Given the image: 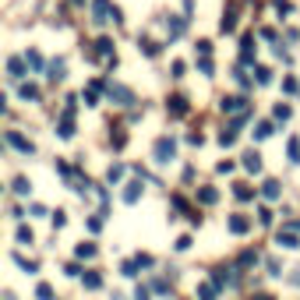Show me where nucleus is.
<instances>
[{
	"label": "nucleus",
	"mask_w": 300,
	"mask_h": 300,
	"mask_svg": "<svg viewBox=\"0 0 300 300\" xmlns=\"http://www.w3.org/2000/svg\"><path fill=\"white\" fill-rule=\"evenodd\" d=\"M170 109H173V113H177V117H180V113H184V109H187V106H184V99H180V96H177V99H170Z\"/></svg>",
	"instance_id": "obj_5"
},
{
	"label": "nucleus",
	"mask_w": 300,
	"mask_h": 300,
	"mask_svg": "<svg viewBox=\"0 0 300 300\" xmlns=\"http://www.w3.org/2000/svg\"><path fill=\"white\" fill-rule=\"evenodd\" d=\"M276 195H279V184L269 180V184H265V198H276Z\"/></svg>",
	"instance_id": "obj_7"
},
{
	"label": "nucleus",
	"mask_w": 300,
	"mask_h": 300,
	"mask_svg": "<svg viewBox=\"0 0 300 300\" xmlns=\"http://www.w3.org/2000/svg\"><path fill=\"white\" fill-rule=\"evenodd\" d=\"M230 226H233V233H244V230H247V219H240V215H237Z\"/></svg>",
	"instance_id": "obj_6"
},
{
	"label": "nucleus",
	"mask_w": 300,
	"mask_h": 300,
	"mask_svg": "<svg viewBox=\"0 0 300 300\" xmlns=\"http://www.w3.org/2000/svg\"><path fill=\"white\" fill-rule=\"evenodd\" d=\"M244 166H247V170H261V159H258V152H247V156H244Z\"/></svg>",
	"instance_id": "obj_4"
},
{
	"label": "nucleus",
	"mask_w": 300,
	"mask_h": 300,
	"mask_svg": "<svg viewBox=\"0 0 300 300\" xmlns=\"http://www.w3.org/2000/svg\"><path fill=\"white\" fill-rule=\"evenodd\" d=\"M290 156H293V159H300V141H297V138L290 141Z\"/></svg>",
	"instance_id": "obj_8"
},
{
	"label": "nucleus",
	"mask_w": 300,
	"mask_h": 300,
	"mask_svg": "<svg viewBox=\"0 0 300 300\" xmlns=\"http://www.w3.org/2000/svg\"><path fill=\"white\" fill-rule=\"evenodd\" d=\"M156 156H159V163H170V156H173V141H170V138H159Z\"/></svg>",
	"instance_id": "obj_1"
},
{
	"label": "nucleus",
	"mask_w": 300,
	"mask_h": 300,
	"mask_svg": "<svg viewBox=\"0 0 300 300\" xmlns=\"http://www.w3.org/2000/svg\"><path fill=\"white\" fill-rule=\"evenodd\" d=\"M7 141H11L14 148H21V152H32V141H25V138H21V134H14V131L7 134Z\"/></svg>",
	"instance_id": "obj_3"
},
{
	"label": "nucleus",
	"mask_w": 300,
	"mask_h": 300,
	"mask_svg": "<svg viewBox=\"0 0 300 300\" xmlns=\"http://www.w3.org/2000/svg\"><path fill=\"white\" fill-rule=\"evenodd\" d=\"M92 14H96V21L102 25V21H109V0H96L92 4Z\"/></svg>",
	"instance_id": "obj_2"
}]
</instances>
